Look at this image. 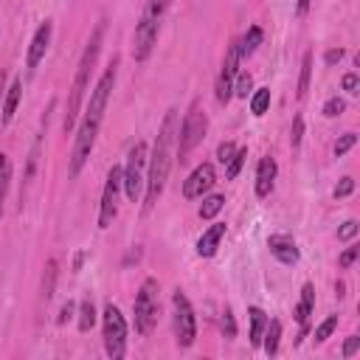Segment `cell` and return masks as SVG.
Wrapping results in <instances>:
<instances>
[{"instance_id": "6da1fadb", "label": "cell", "mask_w": 360, "mask_h": 360, "mask_svg": "<svg viewBox=\"0 0 360 360\" xmlns=\"http://www.w3.org/2000/svg\"><path fill=\"white\" fill-rule=\"evenodd\" d=\"M115 79H118V56H112V62L107 65V70L101 73V79L96 82V87L90 93V101H87V110H84V118L79 124V132H76V141H73V152H70V166H68L70 177H79V172L84 169V163H87V158H90V152L96 146L98 127H101L104 110L110 104Z\"/></svg>"}, {"instance_id": "7a4b0ae2", "label": "cell", "mask_w": 360, "mask_h": 360, "mask_svg": "<svg viewBox=\"0 0 360 360\" xmlns=\"http://www.w3.org/2000/svg\"><path fill=\"white\" fill-rule=\"evenodd\" d=\"M174 143H177V110H166L160 129L155 135V146L149 152L146 160V183H143V211H152L155 202L160 200L166 180H169V169L174 160Z\"/></svg>"}, {"instance_id": "3957f363", "label": "cell", "mask_w": 360, "mask_h": 360, "mask_svg": "<svg viewBox=\"0 0 360 360\" xmlns=\"http://www.w3.org/2000/svg\"><path fill=\"white\" fill-rule=\"evenodd\" d=\"M101 42H104V20L93 28L87 45H84V53L76 65V76H73V84H70V96H68V110H65V121H62V129L70 132L76 127V118H79V110H82V101H84V93H87V84H90V73L96 68V59L101 53Z\"/></svg>"}, {"instance_id": "277c9868", "label": "cell", "mask_w": 360, "mask_h": 360, "mask_svg": "<svg viewBox=\"0 0 360 360\" xmlns=\"http://www.w3.org/2000/svg\"><path fill=\"white\" fill-rule=\"evenodd\" d=\"M169 6H172V0H146L143 3V11H141L138 25H135V37H132V56H135V62H146L149 59Z\"/></svg>"}, {"instance_id": "5b68a950", "label": "cell", "mask_w": 360, "mask_h": 360, "mask_svg": "<svg viewBox=\"0 0 360 360\" xmlns=\"http://www.w3.org/2000/svg\"><path fill=\"white\" fill-rule=\"evenodd\" d=\"M205 132H208V115H205V110H202L200 101H191L183 124L177 127V149H174V155H177L180 163H186V158L205 138Z\"/></svg>"}, {"instance_id": "8992f818", "label": "cell", "mask_w": 360, "mask_h": 360, "mask_svg": "<svg viewBox=\"0 0 360 360\" xmlns=\"http://www.w3.org/2000/svg\"><path fill=\"white\" fill-rule=\"evenodd\" d=\"M160 284L158 278H143L138 295H135V304H132V312H135V332L138 335H149L158 323V312H160Z\"/></svg>"}, {"instance_id": "52a82bcc", "label": "cell", "mask_w": 360, "mask_h": 360, "mask_svg": "<svg viewBox=\"0 0 360 360\" xmlns=\"http://www.w3.org/2000/svg\"><path fill=\"white\" fill-rule=\"evenodd\" d=\"M146 160H149V146L143 141H138L129 155L127 163L121 169V180H124V194L129 197V202H138V197L143 194V183H146Z\"/></svg>"}, {"instance_id": "ba28073f", "label": "cell", "mask_w": 360, "mask_h": 360, "mask_svg": "<svg viewBox=\"0 0 360 360\" xmlns=\"http://www.w3.org/2000/svg\"><path fill=\"white\" fill-rule=\"evenodd\" d=\"M101 338H104V352L112 360H121L127 354V321L112 301L101 312Z\"/></svg>"}, {"instance_id": "9c48e42d", "label": "cell", "mask_w": 360, "mask_h": 360, "mask_svg": "<svg viewBox=\"0 0 360 360\" xmlns=\"http://www.w3.org/2000/svg\"><path fill=\"white\" fill-rule=\"evenodd\" d=\"M172 307H174V340L180 349H188L197 338V318H194V307L186 298L183 290H174L172 295Z\"/></svg>"}, {"instance_id": "30bf717a", "label": "cell", "mask_w": 360, "mask_h": 360, "mask_svg": "<svg viewBox=\"0 0 360 360\" xmlns=\"http://www.w3.org/2000/svg\"><path fill=\"white\" fill-rule=\"evenodd\" d=\"M124 180H121V166H112L107 172L104 180V191H101V202H98V228H110L112 219L118 217V197H121Z\"/></svg>"}, {"instance_id": "8fae6325", "label": "cell", "mask_w": 360, "mask_h": 360, "mask_svg": "<svg viewBox=\"0 0 360 360\" xmlns=\"http://www.w3.org/2000/svg\"><path fill=\"white\" fill-rule=\"evenodd\" d=\"M239 65H242V59H239V48H236V39L228 45V51H225V59H222V68H219V76H217V101L219 104H228L231 101V96H233V79H236V73H239Z\"/></svg>"}, {"instance_id": "7c38bea8", "label": "cell", "mask_w": 360, "mask_h": 360, "mask_svg": "<svg viewBox=\"0 0 360 360\" xmlns=\"http://www.w3.org/2000/svg\"><path fill=\"white\" fill-rule=\"evenodd\" d=\"M214 180H217V174H214V163H200V166L183 180V197H186V200H197V197H202V194L214 186Z\"/></svg>"}, {"instance_id": "4fadbf2b", "label": "cell", "mask_w": 360, "mask_h": 360, "mask_svg": "<svg viewBox=\"0 0 360 360\" xmlns=\"http://www.w3.org/2000/svg\"><path fill=\"white\" fill-rule=\"evenodd\" d=\"M51 34H53L51 20H45V22L37 25V31H34V37H31V45H28V56H25V68H28L31 73L37 70V65L42 62V56H45V51H48V45H51Z\"/></svg>"}, {"instance_id": "5bb4252c", "label": "cell", "mask_w": 360, "mask_h": 360, "mask_svg": "<svg viewBox=\"0 0 360 360\" xmlns=\"http://www.w3.org/2000/svg\"><path fill=\"white\" fill-rule=\"evenodd\" d=\"M267 248L281 264H295L298 262V248H295V239L290 233H273L267 239Z\"/></svg>"}, {"instance_id": "9a60e30c", "label": "cell", "mask_w": 360, "mask_h": 360, "mask_svg": "<svg viewBox=\"0 0 360 360\" xmlns=\"http://www.w3.org/2000/svg\"><path fill=\"white\" fill-rule=\"evenodd\" d=\"M276 174H278V166L276 160L267 155L259 160L256 166V197H267L273 191V183H276Z\"/></svg>"}, {"instance_id": "2e32d148", "label": "cell", "mask_w": 360, "mask_h": 360, "mask_svg": "<svg viewBox=\"0 0 360 360\" xmlns=\"http://www.w3.org/2000/svg\"><path fill=\"white\" fill-rule=\"evenodd\" d=\"M222 236H225V222H217V225H211L200 239H197V256H202V259H211L214 253H217V248H219V242H222Z\"/></svg>"}, {"instance_id": "e0dca14e", "label": "cell", "mask_w": 360, "mask_h": 360, "mask_svg": "<svg viewBox=\"0 0 360 360\" xmlns=\"http://www.w3.org/2000/svg\"><path fill=\"white\" fill-rule=\"evenodd\" d=\"M312 307H315V287H312V284H304V287H301V301H298V307H295V321L301 323V335H298V338L307 335V323H309Z\"/></svg>"}, {"instance_id": "ac0fdd59", "label": "cell", "mask_w": 360, "mask_h": 360, "mask_svg": "<svg viewBox=\"0 0 360 360\" xmlns=\"http://www.w3.org/2000/svg\"><path fill=\"white\" fill-rule=\"evenodd\" d=\"M20 98H22V82L14 79V82L8 84V90H6V98H3V112H0V124H3V127L11 124V118H14L17 107H20Z\"/></svg>"}, {"instance_id": "d6986e66", "label": "cell", "mask_w": 360, "mask_h": 360, "mask_svg": "<svg viewBox=\"0 0 360 360\" xmlns=\"http://www.w3.org/2000/svg\"><path fill=\"white\" fill-rule=\"evenodd\" d=\"M262 39H264V31H262L259 25H250V28H248V34H245L242 39H236V48H239V59H248V56H253V51L262 45Z\"/></svg>"}, {"instance_id": "ffe728a7", "label": "cell", "mask_w": 360, "mask_h": 360, "mask_svg": "<svg viewBox=\"0 0 360 360\" xmlns=\"http://www.w3.org/2000/svg\"><path fill=\"white\" fill-rule=\"evenodd\" d=\"M248 318H250V346H262V335H264V326H267V315L262 307H250L248 309Z\"/></svg>"}, {"instance_id": "44dd1931", "label": "cell", "mask_w": 360, "mask_h": 360, "mask_svg": "<svg viewBox=\"0 0 360 360\" xmlns=\"http://www.w3.org/2000/svg\"><path fill=\"white\" fill-rule=\"evenodd\" d=\"M278 340H281V321H267L264 326V335H262V349L264 354H276L278 352Z\"/></svg>"}, {"instance_id": "7402d4cb", "label": "cell", "mask_w": 360, "mask_h": 360, "mask_svg": "<svg viewBox=\"0 0 360 360\" xmlns=\"http://www.w3.org/2000/svg\"><path fill=\"white\" fill-rule=\"evenodd\" d=\"M267 107H270V87L253 90V93H250V112H253L256 118H262V115L267 112Z\"/></svg>"}, {"instance_id": "603a6c76", "label": "cell", "mask_w": 360, "mask_h": 360, "mask_svg": "<svg viewBox=\"0 0 360 360\" xmlns=\"http://www.w3.org/2000/svg\"><path fill=\"white\" fill-rule=\"evenodd\" d=\"M222 205H225V197L222 194H211V197H205L202 200V205H200V219H214L219 211H222Z\"/></svg>"}, {"instance_id": "cb8c5ba5", "label": "cell", "mask_w": 360, "mask_h": 360, "mask_svg": "<svg viewBox=\"0 0 360 360\" xmlns=\"http://www.w3.org/2000/svg\"><path fill=\"white\" fill-rule=\"evenodd\" d=\"M309 76H312V51H307V53H304V59H301V76H298V98H304V96H307V90H309Z\"/></svg>"}, {"instance_id": "d4e9b609", "label": "cell", "mask_w": 360, "mask_h": 360, "mask_svg": "<svg viewBox=\"0 0 360 360\" xmlns=\"http://www.w3.org/2000/svg\"><path fill=\"white\" fill-rule=\"evenodd\" d=\"M8 183H11V160H8V155L0 152V214H3V200H6Z\"/></svg>"}, {"instance_id": "484cf974", "label": "cell", "mask_w": 360, "mask_h": 360, "mask_svg": "<svg viewBox=\"0 0 360 360\" xmlns=\"http://www.w3.org/2000/svg\"><path fill=\"white\" fill-rule=\"evenodd\" d=\"M250 93H253V76H250L248 70H239V73H236V79H233V96L248 98Z\"/></svg>"}, {"instance_id": "4316f807", "label": "cell", "mask_w": 360, "mask_h": 360, "mask_svg": "<svg viewBox=\"0 0 360 360\" xmlns=\"http://www.w3.org/2000/svg\"><path fill=\"white\" fill-rule=\"evenodd\" d=\"M93 323H96V307H93L90 298H84V301L79 304V329L87 332Z\"/></svg>"}, {"instance_id": "83f0119b", "label": "cell", "mask_w": 360, "mask_h": 360, "mask_svg": "<svg viewBox=\"0 0 360 360\" xmlns=\"http://www.w3.org/2000/svg\"><path fill=\"white\" fill-rule=\"evenodd\" d=\"M245 158H248V149H245V146H236V152H233V155H231V160L225 163V177H228V180H233V177L239 174V169H242Z\"/></svg>"}, {"instance_id": "f1b7e54d", "label": "cell", "mask_w": 360, "mask_h": 360, "mask_svg": "<svg viewBox=\"0 0 360 360\" xmlns=\"http://www.w3.org/2000/svg\"><path fill=\"white\" fill-rule=\"evenodd\" d=\"M53 281H56V259H48L45 276H42V295H45V298L53 295Z\"/></svg>"}, {"instance_id": "f546056e", "label": "cell", "mask_w": 360, "mask_h": 360, "mask_svg": "<svg viewBox=\"0 0 360 360\" xmlns=\"http://www.w3.org/2000/svg\"><path fill=\"white\" fill-rule=\"evenodd\" d=\"M335 329H338V315H329L326 321H321V323L315 326V343H323Z\"/></svg>"}, {"instance_id": "4dcf8cb0", "label": "cell", "mask_w": 360, "mask_h": 360, "mask_svg": "<svg viewBox=\"0 0 360 360\" xmlns=\"http://www.w3.org/2000/svg\"><path fill=\"white\" fill-rule=\"evenodd\" d=\"M343 110H346V101H343V98H338V96H332V98H326V101H323V110H321V112H323L326 118H338Z\"/></svg>"}, {"instance_id": "1f68e13d", "label": "cell", "mask_w": 360, "mask_h": 360, "mask_svg": "<svg viewBox=\"0 0 360 360\" xmlns=\"http://www.w3.org/2000/svg\"><path fill=\"white\" fill-rule=\"evenodd\" d=\"M354 143H357V135H354V132H346V135H340V138L335 141V155H338V158H343V155H346V152H349Z\"/></svg>"}, {"instance_id": "d6a6232c", "label": "cell", "mask_w": 360, "mask_h": 360, "mask_svg": "<svg viewBox=\"0 0 360 360\" xmlns=\"http://www.w3.org/2000/svg\"><path fill=\"white\" fill-rule=\"evenodd\" d=\"M301 138H304V118L295 115V118H292V129H290V146L298 149V146H301Z\"/></svg>"}, {"instance_id": "836d02e7", "label": "cell", "mask_w": 360, "mask_h": 360, "mask_svg": "<svg viewBox=\"0 0 360 360\" xmlns=\"http://www.w3.org/2000/svg\"><path fill=\"white\" fill-rule=\"evenodd\" d=\"M354 236H357V222H354V219H346V222L338 228V239H340V242H352Z\"/></svg>"}, {"instance_id": "e575fe53", "label": "cell", "mask_w": 360, "mask_h": 360, "mask_svg": "<svg viewBox=\"0 0 360 360\" xmlns=\"http://www.w3.org/2000/svg\"><path fill=\"white\" fill-rule=\"evenodd\" d=\"M219 326H222V335H225V338H233V335H236V323H233V312H231V309L222 312Z\"/></svg>"}, {"instance_id": "d590c367", "label": "cell", "mask_w": 360, "mask_h": 360, "mask_svg": "<svg viewBox=\"0 0 360 360\" xmlns=\"http://www.w3.org/2000/svg\"><path fill=\"white\" fill-rule=\"evenodd\" d=\"M357 256H360V248H357V245H352V248H346V250L340 253V259H338V264H340V267H352Z\"/></svg>"}, {"instance_id": "8d00e7d4", "label": "cell", "mask_w": 360, "mask_h": 360, "mask_svg": "<svg viewBox=\"0 0 360 360\" xmlns=\"http://www.w3.org/2000/svg\"><path fill=\"white\" fill-rule=\"evenodd\" d=\"M233 152H236V146H233L231 141H225V143H219V146H217V160L225 166V163L231 160V155H233Z\"/></svg>"}, {"instance_id": "74e56055", "label": "cell", "mask_w": 360, "mask_h": 360, "mask_svg": "<svg viewBox=\"0 0 360 360\" xmlns=\"http://www.w3.org/2000/svg\"><path fill=\"white\" fill-rule=\"evenodd\" d=\"M354 191V180L352 177H340V183L335 186V197H349Z\"/></svg>"}, {"instance_id": "f35d334b", "label": "cell", "mask_w": 360, "mask_h": 360, "mask_svg": "<svg viewBox=\"0 0 360 360\" xmlns=\"http://www.w3.org/2000/svg\"><path fill=\"white\" fill-rule=\"evenodd\" d=\"M357 87H360L357 73H354V70H352V73H346V76H343V90H346L349 96H354V93H357Z\"/></svg>"}, {"instance_id": "ab89813d", "label": "cell", "mask_w": 360, "mask_h": 360, "mask_svg": "<svg viewBox=\"0 0 360 360\" xmlns=\"http://www.w3.org/2000/svg\"><path fill=\"white\" fill-rule=\"evenodd\" d=\"M357 349H360V338L357 335H349L346 343H343V357H352Z\"/></svg>"}, {"instance_id": "60d3db41", "label": "cell", "mask_w": 360, "mask_h": 360, "mask_svg": "<svg viewBox=\"0 0 360 360\" xmlns=\"http://www.w3.org/2000/svg\"><path fill=\"white\" fill-rule=\"evenodd\" d=\"M343 56H346V51H343V48H329V51L323 53V62H326V65H335V62H340Z\"/></svg>"}, {"instance_id": "b9f144b4", "label": "cell", "mask_w": 360, "mask_h": 360, "mask_svg": "<svg viewBox=\"0 0 360 360\" xmlns=\"http://www.w3.org/2000/svg\"><path fill=\"white\" fill-rule=\"evenodd\" d=\"M70 315H73V301H68V304L62 307V312H59V318H56V321H59V323H65Z\"/></svg>"}, {"instance_id": "7bdbcfd3", "label": "cell", "mask_w": 360, "mask_h": 360, "mask_svg": "<svg viewBox=\"0 0 360 360\" xmlns=\"http://www.w3.org/2000/svg\"><path fill=\"white\" fill-rule=\"evenodd\" d=\"M295 11H298V14L304 17V14L309 11V0H298V6H295Z\"/></svg>"}]
</instances>
